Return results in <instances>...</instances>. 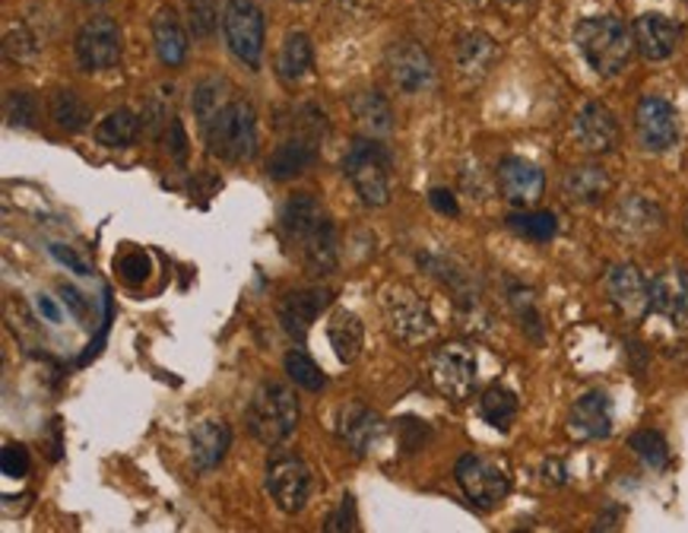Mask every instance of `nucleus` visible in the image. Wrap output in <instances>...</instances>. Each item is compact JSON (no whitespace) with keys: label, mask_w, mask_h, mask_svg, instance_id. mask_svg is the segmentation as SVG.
<instances>
[{"label":"nucleus","mask_w":688,"mask_h":533,"mask_svg":"<svg viewBox=\"0 0 688 533\" xmlns=\"http://www.w3.org/2000/svg\"><path fill=\"white\" fill-rule=\"evenodd\" d=\"M51 255L58 257L61 264H67V267H70L73 274H80V277H87V274H89L87 260H83V257L73 255V251H70V248H64V245H51Z\"/></svg>","instance_id":"nucleus-45"},{"label":"nucleus","mask_w":688,"mask_h":533,"mask_svg":"<svg viewBox=\"0 0 688 533\" xmlns=\"http://www.w3.org/2000/svg\"><path fill=\"white\" fill-rule=\"evenodd\" d=\"M315 159H318L315 147H311L308 140H301V137H292V140L280 144L277 152L270 156V169L267 171H270V178L286 181V178H292V175H299V171L308 169Z\"/></svg>","instance_id":"nucleus-27"},{"label":"nucleus","mask_w":688,"mask_h":533,"mask_svg":"<svg viewBox=\"0 0 688 533\" xmlns=\"http://www.w3.org/2000/svg\"><path fill=\"white\" fill-rule=\"evenodd\" d=\"M638 137L647 152H667L679 144V115L667 99L660 96H645L635 111Z\"/></svg>","instance_id":"nucleus-12"},{"label":"nucleus","mask_w":688,"mask_h":533,"mask_svg":"<svg viewBox=\"0 0 688 533\" xmlns=\"http://www.w3.org/2000/svg\"><path fill=\"white\" fill-rule=\"evenodd\" d=\"M311 65H315V48H311V39L305 32H292L280 48V58H277V70L286 83H296L305 73H311Z\"/></svg>","instance_id":"nucleus-28"},{"label":"nucleus","mask_w":688,"mask_h":533,"mask_svg":"<svg viewBox=\"0 0 688 533\" xmlns=\"http://www.w3.org/2000/svg\"><path fill=\"white\" fill-rule=\"evenodd\" d=\"M118 270H121L124 283L137 286V283H143V279L150 277V260H147L143 251H130V255L118 260Z\"/></svg>","instance_id":"nucleus-41"},{"label":"nucleus","mask_w":688,"mask_h":533,"mask_svg":"<svg viewBox=\"0 0 688 533\" xmlns=\"http://www.w3.org/2000/svg\"><path fill=\"white\" fill-rule=\"evenodd\" d=\"M191 106H195L197 121L207 128V125L213 121L216 111L226 106V80H219V77L200 80V83L195 86V99H191Z\"/></svg>","instance_id":"nucleus-35"},{"label":"nucleus","mask_w":688,"mask_h":533,"mask_svg":"<svg viewBox=\"0 0 688 533\" xmlns=\"http://www.w3.org/2000/svg\"><path fill=\"white\" fill-rule=\"evenodd\" d=\"M479 416H482L492 428L505 432V428H511V423H515L517 397L508 391V387L492 384V387L482 394V401H479Z\"/></svg>","instance_id":"nucleus-31"},{"label":"nucleus","mask_w":688,"mask_h":533,"mask_svg":"<svg viewBox=\"0 0 688 533\" xmlns=\"http://www.w3.org/2000/svg\"><path fill=\"white\" fill-rule=\"evenodd\" d=\"M635 48L647 61H667L682 39V26L672 22L664 13H645L635 20Z\"/></svg>","instance_id":"nucleus-17"},{"label":"nucleus","mask_w":688,"mask_h":533,"mask_svg":"<svg viewBox=\"0 0 688 533\" xmlns=\"http://www.w3.org/2000/svg\"><path fill=\"white\" fill-rule=\"evenodd\" d=\"M77 61L83 70H108L121 61V29L108 17H96L77 32Z\"/></svg>","instance_id":"nucleus-11"},{"label":"nucleus","mask_w":688,"mask_h":533,"mask_svg":"<svg viewBox=\"0 0 688 533\" xmlns=\"http://www.w3.org/2000/svg\"><path fill=\"white\" fill-rule=\"evenodd\" d=\"M385 423L378 413H371L368 406H343L340 409V420H337V438L343 442L349 454L356 457H366L368 451L375 448V442L381 438Z\"/></svg>","instance_id":"nucleus-19"},{"label":"nucleus","mask_w":688,"mask_h":533,"mask_svg":"<svg viewBox=\"0 0 688 533\" xmlns=\"http://www.w3.org/2000/svg\"><path fill=\"white\" fill-rule=\"evenodd\" d=\"M229 448H232V428L222 420H203L191 432V457H195V467L200 473L219 467Z\"/></svg>","instance_id":"nucleus-22"},{"label":"nucleus","mask_w":688,"mask_h":533,"mask_svg":"<svg viewBox=\"0 0 688 533\" xmlns=\"http://www.w3.org/2000/svg\"><path fill=\"white\" fill-rule=\"evenodd\" d=\"M453 476H457L463 495L473 502L479 512L498 509L511 492V480H508L505 467H498L495 461L482 457V454H463L453 467Z\"/></svg>","instance_id":"nucleus-6"},{"label":"nucleus","mask_w":688,"mask_h":533,"mask_svg":"<svg viewBox=\"0 0 688 533\" xmlns=\"http://www.w3.org/2000/svg\"><path fill=\"white\" fill-rule=\"evenodd\" d=\"M299 3H301V0H299Z\"/></svg>","instance_id":"nucleus-51"},{"label":"nucleus","mask_w":688,"mask_h":533,"mask_svg":"<svg viewBox=\"0 0 688 533\" xmlns=\"http://www.w3.org/2000/svg\"><path fill=\"white\" fill-rule=\"evenodd\" d=\"M327 305H330L327 289H292L280 302V327L292 340H305Z\"/></svg>","instance_id":"nucleus-16"},{"label":"nucleus","mask_w":688,"mask_h":533,"mask_svg":"<svg viewBox=\"0 0 688 533\" xmlns=\"http://www.w3.org/2000/svg\"><path fill=\"white\" fill-rule=\"evenodd\" d=\"M280 226L286 241L299 248L305 267L315 277L337 270V229L315 194H296L282 204Z\"/></svg>","instance_id":"nucleus-1"},{"label":"nucleus","mask_w":688,"mask_h":533,"mask_svg":"<svg viewBox=\"0 0 688 533\" xmlns=\"http://www.w3.org/2000/svg\"><path fill=\"white\" fill-rule=\"evenodd\" d=\"M511 305H515L517 318L524 324V330H527L534 340H542V327H539V312L537 305H534V293L515 286V289H511Z\"/></svg>","instance_id":"nucleus-38"},{"label":"nucleus","mask_w":688,"mask_h":533,"mask_svg":"<svg viewBox=\"0 0 688 533\" xmlns=\"http://www.w3.org/2000/svg\"><path fill=\"white\" fill-rule=\"evenodd\" d=\"M188 26L195 39H210L219 29V7L216 0H188Z\"/></svg>","instance_id":"nucleus-37"},{"label":"nucleus","mask_w":688,"mask_h":533,"mask_svg":"<svg viewBox=\"0 0 688 533\" xmlns=\"http://www.w3.org/2000/svg\"><path fill=\"white\" fill-rule=\"evenodd\" d=\"M650 312L672 324H688V277L682 270H664L650 279Z\"/></svg>","instance_id":"nucleus-21"},{"label":"nucleus","mask_w":688,"mask_h":533,"mask_svg":"<svg viewBox=\"0 0 688 533\" xmlns=\"http://www.w3.org/2000/svg\"><path fill=\"white\" fill-rule=\"evenodd\" d=\"M226 45L245 67H258L263 58V13L255 0H229L222 10Z\"/></svg>","instance_id":"nucleus-7"},{"label":"nucleus","mask_w":688,"mask_h":533,"mask_svg":"<svg viewBox=\"0 0 688 533\" xmlns=\"http://www.w3.org/2000/svg\"><path fill=\"white\" fill-rule=\"evenodd\" d=\"M207 147L222 162H248L258 152V115L248 102H226L207 125Z\"/></svg>","instance_id":"nucleus-4"},{"label":"nucleus","mask_w":688,"mask_h":533,"mask_svg":"<svg viewBox=\"0 0 688 533\" xmlns=\"http://www.w3.org/2000/svg\"><path fill=\"white\" fill-rule=\"evenodd\" d=\"M606 296L625 318H641L650 312V286L635 264H616L606 274Z\"/></svg>","instance_id":"nucleus-13"},{"label":"nucleus","mask_w":688,"mask_h":533,"mask_svg":"<svg viewBox=\"0 0 688 533\" xmlns=\"http://www.w3.org/2000/svg\"><path fill=\"white\" fill-rule=\"evenodd\" d=\"M628 448L635 451L650 470H667L669 467V448L667 438L654 428H641L628 438Z\"/></svg>","instance_id":"nucleus-34"},{"label":"nucleus","mask_w":688,"mask_h":533,"mask_svg":"<svg viewBox=\"0 0 688 533\" xmlns=\"http://www.w3.org/2000/svg\"><path fill=\"white\" fill-rule=\"evenodd\" d=\"M686 233H688V210H686Z\"/></svg>","instance_id":"nucleus-50"},{"label":"nucleus","mask_w":688,"mask_h":533,"mask_svg":"<svg viewBox=\"0 0 688 533\" xmlns=\"http://www.w3.org/2000/svg\"><path fill=\"white\" fill-rule=\"evenodd\" d=\"M388 67H390V77H393L397 89H403L407 96H412V92H422V89L431 83V77H435V65H431L429 51L412 42H403V45H397V48H390Z\"/></svg>","instance_id":"nucleus-18"},{"label":"nucleus","mask_w":688,"mask_h":533,"mask_svg":"<svg viewBox=\"0 0 688 533\" xmlns=\"http://www.w3.org/2000/svg\"><path fill=\"white\" fill-rule=\"evenodd\" d=\"M0 470H3V476H10V480L26 476V473H29V454H26V448H22V445H7L3 454H0Z\"/></svg>","instance_id":"nucleus-42"},{"label":"nucleus","mask_w":688,"mask_h":533,"mask_svg":"<svg viewBox=\"0 0 688 533\" xmlns=\"http://www.w3.org/2000/svg\"><path fill=\"white\" fill-rule=\"evenodd\" d=\"M299 416L301 409L296 391L280 382H267L255 391L248 413H245V423L260 445L277 448L299 428Z\"/></svg>","instance_id":"nucleus-3"},{"label":"nucleus","mask_w":688,"mask_h":533,"mask_svg":"<svg viewBox=\"0 0 688 533\" xmlns=\"http://www.w3.org/2000/svg\"><path fill=\"white\" fill-rule=\"evenodd\" d=\"M36 308H39V315H42L48 324H61V308H58V302L51 299V296H36Z\"/></svg>","instance_id":"nucleus-46"},{"label":"nucleus","mask_w":688,"mask_h":533,"mask_svg":"<svg viewBox=\"0 0 688 533\" xmlns=\"http://www.w3.org/2000/svg\"><path fill=\"white\" fill-rule=\"evenodd\" d=\"M3 115H7V125L29 128L32 118H36V99L29 92H10L7 102H3Z\"/></svg>","instance_id":"nucleus-39"},{"label":"nucleus","mask_w":688,"mask_h":533,"mask_svg":"<svg viewBox=\"0 0 688 533\" xmlns=\"http://www.w3.org/2000/svg\"><path fill=\"white\" fill-rule=\"evenodd\" d=\"M152 42L156 55L166 67H181L188 58V32L172 7H162L152 20Z\"/></svg>","instance_id":"nucleus-23"},{"label":"nucleus","mask_w":688,"mask_h":533,"mask_svg":"<svg viewBox=\"0 0 688 533\" xmlns=\"http://www.w3.org/2000/svg\"><path fill=\"white\" fill-rule=\"evenodd\" d=\"M137 134H140V118L130 108H118V111H111L108 118L99 121L96 140L102 147H130L137 140Z\"/></svg>","instance_id":"nucleus-30"},{"label":"nucleus","mask_w":688,"mask_h":533,"mask_svg":"<svg viewBox=\"0 0 688 533\" xmlns=\"http://www.w3.org/2000/svg\"><path fill=\"white\" fill-rule=\"evenodd\" d=\"M349 108H352L356 121H359L371 137H381V134H390V130H393V111H390V102L381 96V92L362 89V92L352 96Z\"/></svg>","instance_id":"nucleus-26"},{"label":"nucleus","mask_w":688,"mask_h":533,"mask_svg":"<svg viewBox=\"0 0 688 533\" xmlns=\"http://www.w3.org/2000/svg\"><path fill=\"white\" fill-rule=\"evenodd\" d=\"M429 204L435 207V210H438V214H445V216L460 214V204H457V197H453L448 188H431Z\"/></svg>","instance_id":"nucleus-44"},{"label":"nucleus","mask_w":688,"mask_h":533,"mask_svg":"<svg viewBox=\"0 0 688 533\" xmlns=\"http://www.w3.org/2000/svg\"><path fill=\"white\" fill-rule=\"evenodd\" d=\"M3 55H7L10 61H26V58H32V55H36V42H32V36H29L22 26H17V29H7Z\"/></svg>","instance_id":"nucleus-40"},{"label":"nucleus","mask_w":688,"mask_h":533,"mask_svg":"<svg viewBox=\"0 0 688 533\" xmlns=\"http://www.w3.org/2000/svg\"><path fill=\"white\" fill-rule=\"evenodd\" d=\"M385 315H388L390 330L393 337L403 343H422L435 334V315L431 308L422 302V296H416L409 286H388L385 289Z\"/></svg>","instance_id":"nucleus-8"},{"label":"nucleus","mask_w":688,"mask_h":533,"mask_svg":"<svg viewBox=\"0 0 688 533\" xmlns=\"http://www.w3.org/2000/svg\"><path fill=\"white\" fill-rule=\"evenodd\" d=\"M267 492L286 514H299L311 495V470L296 454H277L267 464Z\"/></svg>","instance_id":"nucleus-10"},{"label":"nucleus","mask_w":688,"mask_h":533,"mask_svg":"<svg viewBox=\"0 0 688 533\" xmlns=\"http://www.w3.org/2000/svg\"><path fill=\"white\" fill-rule=\"evenodd\" d=\"M495 61V45L482 32H470L457 42V65L470 77H482Z\"/></svg>","instance_id":"nucleus-29"},{"label":"nucleus","mask_w":688,"mask_h":533,"mask_svg":"<svg viewBox=\"0 0 688 533\" xmlns=\"http://www.w3.org/2000/svg\"><path fill=\"white\" fill-rule=\"evenodd\" d=\"M609 188H612V181H609V175L600 166H575L565 175V194L575 204H584V207L600 204L602 197L609 194Z\"/></svg>","instance_id":"nucleus-25"},{"label":"nucleus","mask_w":688,"mask_h":533,"mask_svg":"<svg viewBox=\"0 0 688 533\" xmlns=\"http://www.w3.org/2000/svg\"><path fill=\"white\" fill-rule=\"evenodd\" d=\"M390 152L371 137L356 140L343 156V175L368 207H385L390 200Z\"/></svg>","instance_id":"nucleus-5"},{"label":"nucleus","mask_w":688,"mask_h":533,"mask_svg":"<svg viewBox=\"0 0 688 533\" xmlns=\"http://www.w3.org/2000/svg\"><path fill=\"white\" fill-rule=\"evenodd\" d=\"M327 531L330 533L356 531V502H352V495H343L340 509L327 517Z\"/></svg>","instance_id":"nucleus-43"},{"label":"nucleus","mask_w":688,"mask_h":533,"mask_svg":"<svg viewBox=\"0 0 688 533\" xmlns=\"http://www.w3.org/2000/svg\"><path fill=\"white\" fill-rule=\"evenodd\" d=\"M575 45L600 77H619L635 48V32L619 17H587L575 26Z\"/></svg>","instance_id":"nucleus-2"},{"label":"nucleus","mask_w":688,"mask_h":533,"mask_svg":"<svg viewBox=\"0 0 688 533\" xmlns=\"http://www.w3.org/2000/svg\"><path fill=\"white\" fill-rule=\"evenodd\" d=\"M508 229L520 235V238H530V241H552L559 233V219L549 210L511 214L508 216Z\"/></svg>","instance_id":"nucleus-33"},{"label":"nucleus","mask_w":688,"mask_h":533,"mask_svg":"<svg viewBox=\"0 0 688 533\" xmlns=\"http://www.w3.org/2000/svg\"><path fill=\"white\" fill-rule=\"evenodd\" d=\"M87 3H108V0H87Z\"/></svg>","instance_id":"nucleus-49"},{"label":"nucleus","mask_w":688,"mask_h":533,"mask_svg":"<svg viewBox=\"0 0 688 533\" xmlns=\"http://www.w3.org/2000/svg\"><path fill=\"white\" fill-rule=\"evenodd\" d=\"M61 296H64V302L77 312V315H83L87 312V302L80 299V293L77 289H70V286H61Z\"/></svg>","instance_id":"nucleus-48"},{"label":"nucleus","mask_w":688,"mask_h":533,"mask_svg":"<svg viewBox=\"0 0 688 533\" xmlns=\"http://www.w3.org/2000/svg\"><path fill=\"white\" fill-rule=\"evenodd\" d=\"M479 378L476 353L467 343H448L431 356V382L448 401H467Z\"/></svg>","instance_id":"nucleus-9"},{"label":"nucleus","mask_w":688,"mask_h":533,"mask_svg":"<svg viewBox=\"0 0 688 533\" xmlns=\"http://www.w3.org/2000/svg\"><path fill=\"white\" fill-rule=\"evenodd\" d=\"M568 432L581 442H597L612 432V401L602 391L578 397L568 409Z\"/></svg>","instance_id":"nucleus-15"},{"label":"nucleus","mask_w":688,"mask_h":533,"mask_svg":"<svg viewBox=\"0 0 688 533\" xmlns=\"http://www.w3.org/2000/svg\"><path fill=\"white\" fill-rule=\"evenodd\" d=\"M172 152L178 162H185L188 147H185V130H181V121H178V118H172Z\"/></svg>","instance_id":"nucleus-47"},{"label":"nucleus","mask_w":688,"mask_h":533,"mask_svg":"<svg viewBox=\"0 0 688 533\" xmlns=\"http://www.w3.org/2000/svg\"><path fill=\"white\" fill-rule=\"evenodd\" d=\"M498 185L508 204L515 207H530L537 204L542 191H546V175L539 166H534L530 159H520V156H508L501 166H498Z\"/></svg>","instance_id":"nucleus-14"},{"label":"nucleus","mask_w":688,"mask_h":533,"mask_svg":"<svg viewBox=\"0 0 688 533\" xmlns=\"http://www.w3.org/2000/svg\"><path fill=\"white\" fill-rule=\"evenodd\" d=\"M327 340H330L340 363H356L362 353V343H366V327L352 312L340 308V312H333V318L327 324Z\"/></svg>","instance_id":"nucleus-24"},{"label":"nucleus","mask_w":688,"mask_h":533,"mask_svg":"<svg viewBox=\"0 0 688 533\" xmlns=\"http://www.w3.org/2000/svg\"><path fill=\"white\" fill-rule=\"evenodd\" d=\"M575 134L584 150L609 152L619 144V121L602 102H587L575 118Z\"/></svg>","instance_id":"nucleus-20"},{"label":"nucleus","mask_w":688,"mask_h":533,"mask_svg":"<svg viewBox=\"0 0 688 533\" xmlns=\"http://www.w3.org/2000/svg\"><path fill=\"white\" fill-rule=\"evenodd\" d=\"M51 118H54L58 128L77 134V130L87 128L92 115H89L87 102H83L73 89H58V92L51 96Z\"/></svg>","instance_id":"nucleus-32"},{"label":"nucleus","mask_w":688,"mask_h":533,"mask_svg":"<svg viewBox=\"0 0 688 533\" xmlns=\"http://www.w3.org/2000/svg\"><path fill=\"white\" fill-rule=\"evenodd\" d=\"M282 365H286V375L299 384V387H305V391H321L323 384H327L321 368L315 365V359H311L308 353H301V349H289Z\"/></svg>","instance_id":"nucleus-36"}]
</instances>
